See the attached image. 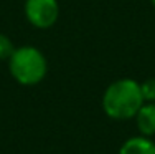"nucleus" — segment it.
<instances>
[{
	"label": "nucleus",
	"mask_w": 155,
	"mask_h": 154,
	"mask_svg": "<svg viewBox=\"0 0 155 154\" xmlns=\"http://www.w3.org/2000/svg\"><path fill=\"white\" fill-rule=\"evenodd\" d=\"M134 119L139 134L147 138L155 136V103H143Z\"/></svg>",
	"instance_id": "4"
},
{
	"label": "nucleus",
	"mask_w": 155,
	"mask_h": 154,
	"mask_svg": "<svg viewBox=\"0 0 155 154\" xmlns=\"http://www.w3.org/2000/svg\"><path fill=\"white\" fill-rule=\"evenodd\" d=\"M7 63L8 73L21 86H36L48 75V60L45 53L33 45L17 46Z\"/></svg>",
	"instance_id": "2"
},
{
	"label": "nucleus",
	"mask_w": 155,
	"mask_h": 154,
	"mask_svg": "<svg viewBox=\"0 0 155 154\" xmlns=\"http://www.w3.org/2000/svg\"><path fill=\"white\" fill-rule=\"evenodd\" d=\"M143 103L140 81L134 78H119L104 90L101 106L107 118L114 121H129L135 118Z\"/></svg>",
	"instance_id": "1"
},
{
	"label": "nucleus",
	"mask_w": 155,
	"mask_h": 154,
	"mask_svg": "<svg viewBox=\"0 0 155 154\" xmlns=\"http://www.w3.org/2000/svg\"><path fill=\"white\" fill-rule=\"evenodd\" d=\"M23 13L33 28L48 30L60 18V3L58 0H25Z\"/></svg>",
	"instance_id": "3"
},
{
	"label": "nucleus",
	"mask_w": 155,
	"mask_h": 154,
	"mask_svg": "<svg viewBox=\"0 0 155 154\" xmlns=\"http://www.w3.org/2000/svg\"><path fill=\"white\" fill-rule=\"evenodd\" d=\"M140 91L145 103H155V78H147L140 81Z\"/></svg>",
	"instance_id": "7"
},
{
	"label": "nucleus",
	"mask_w": 155,
	"mask_h": 154,
	"mask_svg": "<svg viewBox=\"0 0 155 154\" xmlns=\"http://www.w3.org/2000/svg\"><path fill=\"white\" fill-rule=\"evenodd\" d=\"M117 154H155V141L142 134L130 136L120 144Z\"/></svg>",
	"instance_id": "5"
},
{
	"label": "nucleus",
	"mask_w": 155,
	"mask_h": 154,
	"mask_svg": "<svg viewBox=\"0 0 155 154\" xmlns=\"http://www.w3.org/2000/svg\"><path fill=\"white\" fill-rule=\"evenodd\" d=\"M17 46L13 45L12 38L5 33H0V61H8V58L12 56L13 50Z\"/></svg>",
	"instance_id": "6"
},
{
	"label": "nucleus",
	"mask_w": 155,
	"mask_h": 154,
	"mask_svg": "<svg viewBox=\"0 0 155 154\" xmlns=\"http://www.w3.org/2000/svg\"><path fill=\"white\" fill-rule=\"evenodd\" d=\"M150 3L153 5V9H155V0H150Z\"/></svg>",
	"instance_id": "8"
}]
</instances>
